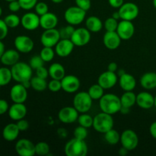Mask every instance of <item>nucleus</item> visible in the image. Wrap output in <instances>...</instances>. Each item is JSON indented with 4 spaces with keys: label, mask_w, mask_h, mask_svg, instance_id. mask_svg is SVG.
<instances>
[{
    "label": "nucleus",
    "mask_w": 156,
    "mask_h": 156,
    "mask_svg": "<svg viewBox=\"0 0 156 156\" xmlns=\"http://www.w3.org/2000/svg\"><path fill=\"white\" fill-rule=\"evenodd\" d=\"M154 107H155L156 108V95L155 96V105H154Z\"/></svg>",
    "instance_id": "nucleus-62"
},
{
    "label": "nucleus",
    "mask_w": 156,
    "mask_h": 156,
    "mask_svg": "<svg viewBox=\"0 0 156 156\" xmlns=\"http://www.w3.org/2000/svg\"><path fill=\"white\" fill-rule=\"evenodd\" d=\"M14 45L19 53H28L34 49V43L30 37L25 35H18L15 38Z\"/></svg>",
    "instance_id": "nucleus-13"
},
{
    "label": "nucleus",
    "mask_w": 156,
    "mask_h": 156,
    "mask_svg": "<svg viewBox=\"0 0 156 156\" xmlns=\"http://www.w3.org/2000/svg\"><path fill=\"white\" fill-rule=\"evenodd\" d=\"M85 26L90 32L97 33L103 28V22L98 17L90 16L85 20Z\"/></svg>",
    "instance_id": "nucleus-29"
},
{
    "label": "nucleus",
    "mask_w": 156,
    "mask_h": 156,
    "mask_svg": "<svg viewBox=\"0 0 156 156\" xmlns=\"http://www.w3.org/2000/svg\"><path fill=\"white\" fill-rule=\"evenodd\" d=\"M110 5L114 9H119L124 3L123 0H108Z\"/></svg>",
    "instance_id": "nucleus-52"
},
{
    "label": "nucleus",
    "mask_w": 156,
    "mask_h": 156,
    "mask_svg": "<svg viewBox=\"0 0 156 156\" xmlns=\"http://www.w3.org/2000/svg\"><path fill=\"white\" fill-rule=\"evenodd\" d=\"M44 62H45L43 60V59L39 55V56H32L31 59H30V62H29V65L30 66V67H31L33 69L36 70L37 69L43 66L44 65Z\"/></svg>",
    "instance_id": "nucleus-42"
},
{
    "label": "nucleus",
    "mask_w": 156,
    "mask_h": 156,
    "mask_svg": "<svg viewBox=\"0 0 156 156\" xmlns=\"http://www.w3.org/2000/svg\"><path fill=\"white\" fill-rule=\"evenodd\" d=\"M122 39L117 31H106L103 37V43L108 50H114L120 47Z\"/></svg>",
    "instance_id": "nucleus-20"
},
{
    "label": "nucleus",
    "mask_w": 156,
    "mask_h": 156,
    "mask_svg": "<svg viewBox=\"0 0 156 156\" xmlns=\"http://www.w3.org/2000/svg\"><path fill=\"white\" fill-rule=\"evenodd\" d=\"M105 140H106L108 144L114 146V145H117L119 142H120V134L119 133L118 131L113 128L105 133Z\"/></svg>",
    "instance_id": "nucleus-33"
},
{
    "label": "nucleus",
    "mask_w": 156,
    "mask_h": 156,
    "mask_svg": "<svg viewBox=\"0 0 156 156\" xmlns=\"http://www.w3.org/2000/svg\"><path fill=\"white\" fill-rule=\"evenodd\" d=\"M12 79L18 83H23L33 77V69L29 64L24 62H18L11 68Z\"/></svg>",
    "instance_id": "nucleus-2"
},
{
    "label": "nucleus",
    "mask_w": 156,
    "mask_h": 156,
    "mask_svg": "<svg viewBox=\"0 0 156 156\" xmlns=\"http://www.w3.org/2000/svg\"><path fill=\"white\" fill-rule=\"evenodd\" d=\"M2 7L0 6V17L2 16Z\"/></svg>",
    "instance_id": "nucleus-61"
},
{
    "label": "nucleus",
    "mask_w": 156,
    "mask_h": 156,
    "mask_svg": "<svg viewBox=\"0 0 156 156\" xmlns=\"http://www.w3.org/2000/svg\"><path fill=\"white\" fill-rule=\"evenodd\" d=\"M49 76L52 79L62 80L66 76V70L63 66L59 62H54L51 64L48 69Z\"/></svg>",
    "instance_id": "nucleus-28"
},
{
    "label": "nucleus",
    "mask_w": 156,
    "mask_h": 156,
    "mask_svg": "<svg viewBox=\"0 0 156 156\" xmlns=\"http://www.w3.org/2000/svg\"><path fill=\"white\" fill-rule=\"evenodd\" d=\"M117 33L123 41L131 39L135 33V26L131 21L121 20L118 23L117 28Z\"/></svg>",
    "instance_id": "nucleus-14"
},
{
    "label": "nucleus",
    "mask_w": 156,
    "mask_h": 156,
    "mask_svg": "<svg viewBox=\"0 0 156 156\" xmlns=\"http://www.w3.org/2000/svg\"><path fill=\"white\" fill-rule=\"evenodd\" d=\"M73 135H74V138L80 140H85L88 136V129L79 125L75 129Z\"/></svg>",
    "instance_id": "nucleus-41"
},
{
    "label": "nucleus",
    "mask_w": 156,
    "mask_h": 156,
    "mask_svg": "<svg viewBox=\"0 0 156 156\" xmlns=\"http://www.w3.org/2000/svg\"><path fill=\"white\" fill-rule=\"evenodd\" d=\"M88 148L85 140L73 138L67 142L64 147V152L67 156H86Z\"/></svg>",
    "instance_id": "nucleus-4"
},
{
    "label": "nucleus",
    "mask_w": 156,
    "mask_h": 156,
    "mask_svg": "<svg viewBox=\"0 0 156 156\" xmlns=\"http://www.w3.org/2000/svg\"><path fill=\"white\" fill-rule=\"evenodd\" d=\"M118 9L121 20L132 21L135 20L140 14V9L138 5L133 2L123 3Z\"/></svg>",
    "instance_id": "nucleus-8"
},
{
    "label": "nucleus",
    "mask_w": 156,
    "mask_h": 156,
    "mask_svg": "<svg viewBox=\"0 0 156 156\" xmlns=\"http://www.w3.org/2000/svg\"><path fill=\"white\" fill-rule=\"evenodd\" d=\"M140 85L146 90L156 88V73L154 72L144 73L140 78Z\"/></svg>",
    "instance_id": "nucleus-27"
},
{
    "label": "nucleus",
    "mask_w": 156,
    "mask_h": 156,
    "mask_svg": "<svg viewBox=\"0 0 156 156\" xmlns=\"http://www.w3.org/2000/svg\"><path fill=\"white\" fill-rule=\"evenodd\" d=\"M75 45L70 39H60L55 46V52L60 57H67L73 53Z\"/></svg>",
    "instance_id": "nucleus-19"
},
{
    "label": "nucleus",
    "mask_w": 156,
    "mask_h": 156,
    "mask_svg": "<svg viewBox=\"0 0 156 156\" xmlns=\"http://www.w3.org/2000/svg\"><path fill=\"white\" fill-rule=\"evenodd\" d=\"M36 76H38L40 78H42V79H47V77L49 76V71L46 67H44V66L40 68L37 69H36Z\"/></svg>",
    "instance_id": "nucleus-48"
},
{
    "label": "nucleus",
    "mask_w": 156,
    "mask_h": 156,
    "mask_svg": "<svg viewBox=\"0 0 156 156\" xmlns=\"http://www.w3.org/2000/svg\"><path fill=\"white\" fill-rule=\"evenodd\" d=\"M2 63V62H1V60H0V64H1Z\"/></svg>",
    "instance_id": "nucleus-64"
},
{
    "label": "nucleus",
    "mask_w": 156,
    "mask_h": 156,
    "mask_svg": "<svg viewBox=\"0 0 156 156\" xmlns=\"http://www.w3.org/2000/svg\"><path fill=\"white\" fill-rule=\"evenodd\" d=\"M12 79V71L8 67H0V87L9 85Z\"/></svg>",
    "instance_id": "nucleus-34"
},
{
    "label": "nucleus",
    "mask_w": 156,
    "mask_h": 156,
    "mask_svg": "<svg viewBox=\"0 0 156 156\" xmlns=\"http://www.w3.org/2000/svg\"><path fill=\"white\" fill-rule=\"evenodd\" d=\"M122 107L130 109L136 104V94L133 91H125L120 97Z\"/></svg>",
    "instance_id": "nucleus-30"
},
{
    "label": "nucleus",
    "mask_w": 156,
    "mask_h": 156,
    "mask_svg": "<svg viewBox=\"0 0 156 156\" xmlns=\"http://www.w3.org/2000/svg\"><path fill=\"white\" fill-rule=\"evenodd\" d=\"M30 85L31 88L36 91H44L48 88V83L47 82V79H42L38 76L32 77L30 79Z\"/></svg>",
    "instance_id": "nucleus-31"
},
{
    "label": "nucleus",
    "mask_w": 156,
    "mask_h": 156,
    "mask_svg": "<svg viewBox=\"0 0 156 156\" xmlns=\"http://www.w3.org/2000/svg\"><path fill=\"white\" fill-rule=\"evenodd\" d=\"M48 89L52 92H58L62 89V84L61 80L57 79H52L48 83Z\"/></svg>",
    "instance_id": "nucleus-44"
},
{
    "label": "nucleus",
    "mask_w": 156,
    "mask_h": 156,
    "mask_svg": "<svg viewBox=\"0 0 156 156\" xmlns=\"http://www.w3.org/2000/svg\"><path fill=\"white\" fill-rule=\"evenodd\" d=\"M16 153L20 156H34L35 152V144L27 139L18 140L15 146Z\"/></svg>",
    "instance_id": "nucleus-10"
},
{
    "label": "nucleus",
    "mask_w": 156,
    "mask_h": 156,
    "mask_svg": "<svg viewBox=\"0 0 156 156\" xmlns=\"http://www.w3.org/2000/svg\"><path fill=\"white\" fill-rule=\"evenodd\" d=\"M86 12L83 9L76 6H71L66 10L64 13V18L69 24L79 25L85 21Z\"/></svg>",
    "instance_id": "nucleus-6"
},
{
    "label": "nucleus",
    "mask_w": 156,
    "mask_h": 156,
    "mask_svg": "<svg viewBox=\"0 0 156 156\" xmlns=\"http://www.w3.org/2000/svg\"><path fill=\"white\" fill-rule=\"evenodd\" d=\"M79 116V111L74 107H64L58 113L59 120L66 124H70L77 121Z\"/></svg>",
    "instance_id": "nucleus-12"
},
{
    "label": "nucleus",
    "mask_w": 156,
    "mask_h": 156,
    "mask_svg": "<svg viewBox=\"0 0 156 156\" xmlns=\"http://www.w3.org/2000/svg\"><path fill=\"white\" fill-rule=\"evenodd\" d=\"M59 30L56 28L44 30L41 37V43L44 47H53L60 40Z\"/></svg>",
    "instance_id": "nucleus-11"
},
{
    "label": "nucleus",
    "mask_w": 156,
    "mask_h": 156,
    "mask_svg": "<svg viewBox=\"0 0 156 156\" xmlns=\"http://www.w3.org/2000/svg\"><path fill=\"white\" fill-rule=\"evenodd\" d=\"M119 85L124 91H133L136 86V80L133 75L125 73L119 76Z\"/></svg>",
    "instance_id": "nucleus-24"
},
{
    "label": "nucleus",
    "mask_w": 156,
    "mask_h": 156,
    "mask_svg": "<svg viewBox=\"0 0 156 156\" xmlns=\"http://www.w3.org/2000/svg\"><path fill=\"white\" fill-rule=\"evenodd\" d=\"M21 9L24 10H30L34 9L35 5L38 2L37 0H18Z\"/></svg>",
    "instance_id": "nucleus-45"
},
{
    "label": "nucleus",
    "mask_w": 156,
    "mask_h": 156,
    "mask_svg": "<svg viewBox=\"0 0 156 156\" xmlns=\"http://www.w3.org/2000/svg\"><path fill=\"white\" fill-rule=\"evenodd\" d=\"M21 24L25 30H34L40 27V16L36 12H27L21 18Z\"/></svg>",
    "instance_id": "nucleus-15"
},
{
    "label": "nucleus",
    "mask_w": 156,
    "mask_h": 156,
    "mask_svg": "<svg viewBox=\"0 0 156 156\" xmlns=\"http://www.w3.org/2000/svg\"><path fill=\"white\" fill-rule=\"evenodd\" d=\"M92 98L90 97L88 91L78 92L73 98V107L80 114L88 112L92 107Z\"/></svg>",
    "instance_id": "nucleus-5"
},
{
    "label": "nucleus",
    "mask_w": 156,
    "mask_h": 156,
    "mask_svg": "<svg viewBox=\"0 0 156 156\" xmlns=\"http://www.w3.org/2000/svg\"><path fill=\"white\" fill-rule=\"evenodd\" d=\"M152 3H153L154 7H155L156 9V0H152Z\"/></svg>",
    "instance_id": "nucleus-60"
},
{
    "label": "nucleus",
    "mask_w": 156,
    "mask_h": 156,
    "mask_svg": "<svg viewBox=\"0 0 156 156\" xmlns=\"http://www.w3.org/2000/svg\"><path fill=\"white\" fill-rule=\"evenodd\" d=\"M35 12L39 16H42V15H45L46 13L49 12V7L47 4L44 2H40L37 3V5L34 7Z\"/></svg>",
    "instance_id": "nucleus-43"
},
{
    "label": "nucleus",
    "mask_w": 156,
    "mask_h": 156,
    "mask_svg": "<svg viewBox=\"0 0 156 156\" xmlns=\"http://www.w3.org/2000/svg\"><path fill=\"white\" fill-rule=\"evenodd\" d=\"M17 126H18V129H20V131H25L27 130L29 128L30 125H29L28 121L25 119H21V120H19L17 121L16 123Z\"/></svg>",
    "instance_id": "nucleus-50"
},
{
    "label": "nucleus",
    "mask_w": 156,
    "mask_h": 156,
    "mask_svg": "<svg viewBox=\"0 0 156 156\" xmlns=\"http://www.w3.org/2000/svg\"><path fill=\"white\" fill-rule=\"evenodd\" d=\"M120 143L129 152L134 150L139 145L138 135L133 129H125L120 134Z\"/></svg>",
    "instance_id": "nucleus-7"
},
{
    "label": "nucleus",
    "mask_w": 156,
    "mask_h": 156,
    "mask_svg": "<svg viewBox=\"0 0 156 156\" xmlns=\"http://www.w3.org/2000/svg\"><path fill=\"white\" fill-rule=\"evenodd\" d=\"M21 9V5H20L18 0H15V1H12L9 2V9L13 13L18 12Z\"/></svg>",
    "instance_id": "nucleus-49"
},
{
    "label": "nucleus",
    "mask_w": 156,
    "mask_h": 156,
    "mask_svg": "<svg viewBox=\"0 0 156 156\" xmlns=\"http://www.w3.org/2000/svg\"><path fill=\"white\" fill-rule=\"evenodd\" d=\"M113 115L106 114L105 112L99 113L94 117L93 120V128L94 130L100 133H104L114 128V121Z\"/></svg>",
    "instance_id": "nucleus-3"
},
{
    "label": "nucleus",
    "mask_w": 156,
    "mask_h": 156,
    "mask_svg": "<svg viewBox=\"0 0 156 156\" xmlns=\"http://www.w3.org/2000/svg\"><path fill=\"white\" fill-rule=\"evenodd\" d=\"M55 53L56 52L53 50V47H44V48L40 52V56L44 62H49L53 60L55 56Z\"/></svg>",
    "instance_id": "nucleus-36"
},
{
    "label": "nucleus",
    "mask_w": 156,
    "mask_h": 156,
    "mask_svg": "<svg viewBox=\"0 0 156 156\" xmlns=\"http://www.w3.org/2000/svg\"><path fill=\"white\" fill-rule=\"evenodd\" d=\"M125 73V71L123 69H120L118 71V76H122V75H123Z\"/></svg>",
    "instance_id": "nucleus-59"
},
{
    "label": "nucleus",
    "mask_w": 156,
    "mask_h": 156,
    "mask_svg": "<svg viewBox=\"0 0 156 156\" xmlns=\"http://www.w3.org/2000/svg\"><path fill=\"white\" fill-rule=\"evenodd\" d=\"M61 84L62 90L69 94L78 91L81 85L79 78L74 75H66L61 80Z\"/></svg>",
    "instance_id": "nucleus-16"
},
{
    "label": "nucleus",
    "mask_w": 156,
    "mask_h": 156,
    "mask_svg": "<svg viewBox=\"0 0 156 156\" xmlns=\"http://www.w3.org/2000/svg\"><path fill=\"white\" fill-rule=\"evenodd\" d=\"M8 113L12 120L18 121L26 117L27 110L24 103H14L12 106L9 107Z\"/></svg>",
    "instance_id": "nucleus-22"
},
{
    "label": "nucleus",
    "mask_w": 156,
    "mask_h": 156,
    "mask_svg": "<svg viewBox=\"0 0 156 156\" xmlns=\"http://www.w3.org/2000/svg\"><path fill=\"white\" fill-rule=\"evenodd\" d=\"M19 52L16 49L15 50L10 49V50H5L2 56L0 58V60L2 63L5 66H12L15 63L19 62Z\"/></svg>",
    "instance_id": "nucleus-23"
},
{
    "label": "nucleus",
    "mask_w": 156,
    "mask_h": 156,
    "mask_svg": "<svg viewBox=\"0 0 156 156\" xmlns=\"http://www.w3.org/2000/svg\"><path fill=\"white\" fill-rule=\"evenodd\" d=\"M88 93L93 101L100 100L105 94V89L98 83L94 84L88 88Z\"/></svg>",
    "instance_id": "nucleus-32"
},
{
    "label": "nucleus",
    "mask_w": 156,
    "mask_h": 156,
    "mask_svg": "<svg viewBox=\"0 0 156 156\" xmlns=\"http://www.w3.org/2000/svg\"><path fill=\"white\" fill-rule=\"evenodd\" d=\"M53 3H56V4H59V3L62 2L64 0H51Z\"/></svg>",
    "instance_id": "nucleus-58"
},
{
    "label": "nucleus",
    "mask_w": 156,
    "mask_h": 156,
    "mask_svg": "<svg viewBox=\"0 0 156 156\" xmlns=\"http://www.w3.org/2000/svg\"><path fill=\"white\" fill-rule=\"evenodd\" d=\"M149 133H150L151 136L156 140V121L153 122L149 126Z\"/></svg>",
    "instance_id": "nucleus-53"
},
{
    "label": "nucleus",
    "mask_w": 156,
    "mask_h": 156,
    "mask_svg": "<svg viewBox=\"0 0 156 156\" xmlns=\"http://www.w3.org/2000/svg\"><path fill=\"white\" fill-rule=\"evenodd\" d=\"M9 27L5 24L4 20L0 19V41H2L7 37L8 33H9Z\"/></svg>",
    "instance_id": "nucleus-46"
},
{
    "label": "nucleus",
    "mask_w": 156,
    "mask_h": 156,
    "mask_svg": "<svg viewBox=\"0 0 156 156\" xmlns=\"http://www.w3.org/2000/svg\"><path fill=\"white\" fill-rule=\"evenodd\" d=\"M118 20L111 17L105 20V21L104 22V27H105L106 31H116L117 26H118Z\"/></svg>",
    "instance_id": "nucleus-40"
},
{
    "label": "nucleus",
    "mask_w": 156,
    "mask_h": 156,
    "mask_svg": "<svg viewBox=\"0 0 156 156\" xmlns=\"http://www.w3.org/2000/svg\"><path fill=\"white\" fill-rule=\"evenodd\" d=\"M93 120H94V117L86 113H83L79 116L77 121L80 126L88 129L93 126Z\"/></svg>",
    "instance_id": "nucleus-35"
},
{
    "label": "nucleus",
    "mask_w": 156,
    "mask_h": 156,
    "mask_svg": "<svg viewBox=\"0 0 156 156\" xmlns=\"http://www.w3.org/2000/svg\"><path fill=\"white\" fill-rule=\"evenodd\" d=\"M9 109V104H8L7 101L4 100V99H0V115H3L8 112Z\"/></svg>",
    "instance_id": "nucleus-51"
},
{
    "label": "nucleus",
    "mask_w": 156,
    "mask_h": 156,
    "mask_svg": "<svg viewBox=\"0 0 156 156\" xmlns=\"http://www.w3.org/2000/svg\"><path fill=\"white\" fill-rule=\"evenodd\" d=\"M117 64L114 62H111L108 64V70L111 72H114V73H116L117 71Z\"/></svg>",
    "instance_id": "nucleus-54"
},
{
    "label": "nucleus",
    "mask_w": 156,
    "mask_h": 156,
    "mask_svg": "<svg viewBox=\"0 0 156 156\" xmlns=\"http://www.w3.org/2000/svg\"><path fill=\"white\" fill-rule=\"evenodd\" d=\"M5 24L9 28H15L21 24V18L15 14H10L4 18Z\"/></svg>",
    "instance_id": "nucleus-37"
},
{
    "label": "nucleus",
    "mask_w": 156,
    "mask_h": 156,
    "mask_svg": "<svg viewBox=\"0 0 156 156\" xmlns=\"http://www.w3.org/2000/svg\"><path fill=\"white\" fill-rule=\"evenodd\" d=\"M112 17H113V18H115V19H117V20H119V19H120V14H119L118 11H117V12H114V13H113V15H112Z\"/></svg>",
    "instance_id": "nucleus-57"
},
{
    "label": "nucleus",
    "mask_w": 156,
    "mask_h": 156,
    "mask_svg": "<svg viewBox=\"0 0 156 156\" xmlns=\"http://www.w3.org/2000/svg\"><path fill=\"white\" fill-rule=\"evenodd\" d=\"M10 98L14 103H24L27 99V88L21 83L13 85L10 90Z\"/></svg>",
    "instance_id": "nucleus-18"
},
{
    "label": "nucleus",
    "mask_w": 156,
    "mask_h": 156,
    "mask_svg": "<svg viewBox=\"0 0 156 156\" xmlns=\"http://www.w3.org/2000/svg\"><path fill=\"white\" fill-rule=\"evenodd\" d=\"M91 37V32L86 27H79L75 29L74 33L70 40L76 47H83L90 42Z\"/></svg>",
    "instance_id": "nucleus-9"
},
{
    "label": "nucleus",
    "mask_w": 156,
    "mask_h": 156,
    "mask_svg": "<svg viewBox=\"0 0 156 156\" xmlns=\"http://www.w3.org/2000/svg\"><path fill=\"white\" fill-rule=\"evenodd\" d=\"M118 82V77L116 73L111 71L104 72L99 76L98 79V83L104 88V89H110L116 85Z\"/></svg>",
    "instance_id": "nucleus-17"
},
{
    "label": "nucleus",
    "mask_w": 156,
    "mask_h": 156,
    "mask_svg": "<svg viewBox=\"0 0 156 156\" xmlns=\"http://www.w3.org/2000/svg\"><path fill=\"white\" fill-rule=\"evenodd\" d=\"M20 129H18L16 123H11L6 125L2 130V136L5 140L8 142H13L17 140L20 133Z\"/></svg>",
    "instance_id": "nucleus-26"
},
{
    "label": "nucleus",
    "mask_w": 156,
    "mask_h": 156,
    "mask_svg": "<svg viewBox=\"0 0 156 156\" xmlns=\"http://www.w3.org/2000/svg\"><path fill=\"white\" fill-rule=\"evenodd\" d=\"M99 108L102 112L114 115L120 112L121 110L122 105L120 98L112 93L105 94L99 100Z\"/></svg>",
    "instance_id": "nucleus-1"
},
{
    "label": "nucleus",
    "mask_w": 156,
    "mask_h": 156,
    "mask_svg": "<svg viewBox=\"0 0 156 156\" xmlns=\"http://www.w3.org/2000/svg\"><path fill=\"white\" fill-rule=\"evenodd\" d=\"M136 105L142 109H150L155 105V97L148 91H141L136 94Z\"/></svg>",
    "instance_id": "nucleus-21"
},
{
    "label": "nucleus",
    "mask_w": 156,
    "mask_h": 156,
    "mask_svg": "<svg viewBox=\"0 0 156 156\" xmlns=\"http://www.w3.org/2000/svg\"><path fill=\"white\" fill-rule=\"evenodd\" d=\"M128 152H129V151H128L126 149H125L124 147H123V146H122V147L120 148L118 151V154L121 156L126 155L128 154Z\"/></svg>",
    "instance_id": "nucleus-55"
},
{
    "label": "nucleus",
    "mask_w": 156,
    "mask_h": 156,
    "mask_svg": "<svg viewBox=\"0 0 156 156\" xmlns=\"http://www.w3.org/2000/svg\"><path fill=\"white\" fill-rule=\"evenodd\" d=\"M6 2H12V1H15V0H5Z\"/></svg>",
    "instance_id": "nucleus-63"
},
{
    "label": "nucleus",
    "mask_w": 156,
    "mask_h": 156,
    "mask_svg": "<svg viewBox=\"0 0 156 156\" xmlns=\"http://www.w3.org/2000/svg\"><path fill=\"white\" fill-rule=\"evenodd\" d=\"M74 26L69 24L61 27L59 30L61 39H71L73 33H74Z\"/></svg>",
    "instance_id": "nucleus-39"
},
{
    "label": "nucleus",
    "mask_w": 156,
    "mask_h": 156,
    "mask_svg": "<svg viewBox=\"0 0 156 156\" xmlns=\"http://www.w3.org/2000/svg\"><path fill=\"white\" fill-rule=\"evenodd\" d=\"M76 5L80 9H83L85 12L91 9V0H76Z\"/></svg>",
    "instance_id": "nucleus-47"
},
{
    "label": "nucleus",
    "mask_w": 156,
    "mask_h": 156,
    "mask_svg": "<svg viewBox=\"0 0 156 156\" xmlns=\"http://www.w3.org/2000/svg\"><path fill=\"white\" fill-rule=\"evenodd\" d=\"M50 146L46 142H39L35 144V152L36 155L40 156L48 155L50 153Z\"/></svg>",
    "instance_id": "nucleus-38"
},
{
    "label": "nucleus",
    "mask_w": 156,
    "mask_h": 156,
    "mask_svg": "<svg viewBox=\"0 0 156 156\" xmlns=\"http://www.w3.org/2000/svg\"><path fill=\"white\" fill-rule=\"evenodd\" d=\"M58 24V18L54 13L47 12L45 15L40 16V25L44 30L56 28Z\"/></svg>",
    "instance_id": "nucleus-25"
},
{
    "label": "nucleus",
    "mask_w": 156,
    "mask_h": 156,
    "mask_svg": "<svg viewBox=\"0 0 156 156\" xmlns=\"http://www.w3.org/2000/svg\"><path fill=\"white\" fill-rule=\"evenodd\" d=\"M5 45L4 44L2 43V41H0V58H1V56H2L3 53L5 52Z\"/></svg>",
    "instance_id": "nucleus-56"
}]
</instances>
